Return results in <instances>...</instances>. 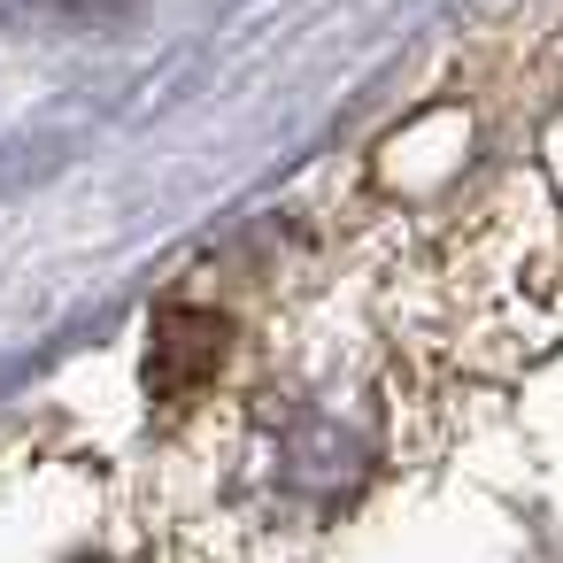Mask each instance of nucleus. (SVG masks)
Segmentation results:
<instances>
[{"label":"nucleus","instance_id":"nucleus-2","mask_svg":"<svg viewBox=\"0 0 563 563\" xmlns=\"http://www.w3.org/2000/svg\"><path fill=\"white\" fill-rule=\"evenodd\" d=\"M24 16H32V24H86L93 0H24Z\"/></svg>","mask_w":563,"mask_h":563},{"label":"nucleus","instance_id":"nucleus-1","mask_svg":"<svg viewBox=\"0 0 563 563\" xmlns=\"http://www.w3.org/2000/svg\"><path fill=\"white\" fill-rule=\"evenodd\" d=\"M217 355H224V317H209V309H163L155 340H147V386L178 409V401H194L209 386Z\"/></svg>","mask_w":563,"mask_h":563}]
</instances>
